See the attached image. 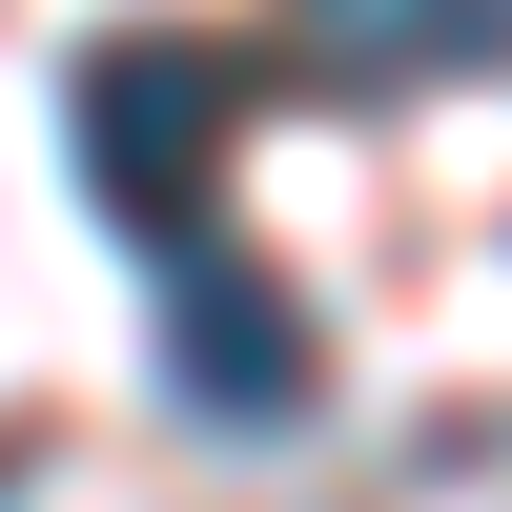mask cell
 I'll return each mask as SVG.
<instances>
[{
  "label": "cell",
  "instance_id": "1",
  "mask_svg": "<svg viewBox=\"0 0 512 512\" xmlns=\"http://www.w3.org/2000/svg\"><path fill=\"white\" fill-rule=\"evenodd\" d=\"M62 144H82V205H103L123 246H205L226 144H246V41H205V21H123V41H82Z\"/></svg>",
  "mask_w": 512,
  "mask_h": 512
},
{
  "label": "cell",
  "instance_id": "2",
  "mask_svg": "<svg viewBox=\"0 0 512 512\" xmlns=\"http://www.w3.org/2000/svg\"><path fill=\"white\" fill-rule=\"evenodd\" d=\"M164 390L226 410V431H287V410L328 390V328L287 308L246 246H164Z\"/></svg>",
  "mask_w": 512,
  "mask_h": 512
},
{
  "label": "cell",
  "instance_id": "3",
  "mask_svg": "<svg viewBox=\"0 0 512 512\" xmlns=\"http://www.w3.org/2000/svg\"><path fill=\"white\" fill-rule=\"evenodd\" d=\"M287 62L328 103H390V82H492L512 62V0H287Z\"/></svg>",
  "mask_w": 512,
  "mask_h": 512
}]
</instances>
